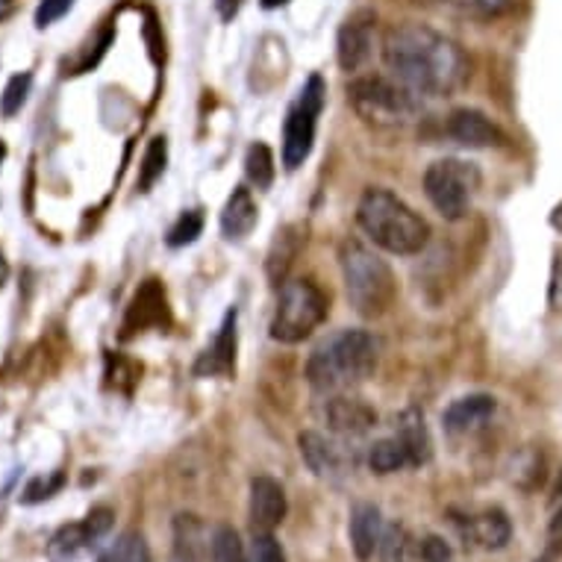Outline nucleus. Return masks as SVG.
<instances>
[{"label":"nucleus","mask_w":562,"mask_h":562,"mask_svg":"<svg viewBox=\"0 0 562 562\" xmlns=\"http://www.w3.org/2000/svg\"><path fill=\"white\" fill-rule=\"evenodd\" d=\"M389 75L413 94L448 98L469 83L471 63L453 38L425 24H395L380 45Z\"/></svg>","instance_id":"1"},{"label":"nucleus","mask_w":562,"mask_h":562,"mask_svg":"<svg viewBox=\"0 0 562 562\" xmlns=\"http://www.w3.org/2000/svg\"><path fill=\"white\" fill-rule=\"evenodd\" d=\"M378 369V345L366 330H339L322 341L306 362V380L322 395L360 386Z\"/></svg>","instance_id":"2"},{"label":"nucleus","mask_w":562,"mask_h":562,"mask_svg":"<svg viewBox=\"0 0 562 562\" xmlns=\"http://www.w3.org/2000/svg\"><path fill=\"white\" fill-rule=\"evenodd\" d=\"M362 233L395 257H415L430 241V224L389 189H369L357 206Z\"/></svg>","instance_id":"3"},{"label":"nucleus","mask_w":562,"mask_h":562,"mask_svg":"<svg viewBox=\"0 0 562 562\" xmlns=\"http://www.w3.org/2000/svg\"><path fill=\"white\" fill-rule=\"evenodd\" d=\"M339 262L350 306L362 318H380V315H386L397 297V280L386 259H380L362 241H345L341 245Z\"/></svg>","instance_id":"4"},{"label":"nucleus","mask_w":562,"mask_h":562,"mask_svg":"<svg viewBox=\"0 0 562 562\" xmlns=\"http://www.w3.org/2000/svg\"><path fill=\"white\" fill-rule=\"evenodd\" d=\"M348 103L369 127L401 130L418 115V94L392 77H357L348 86Z\"/></svg>","instance_id":"5"},{"label":"nucleus","mask_w":562,"mask_h":562,"mask_svg":"<svg viewBox=\"0 0 562 562\" xmlns=\"http://www.w3.org/2000/svg\"><path fill=\"white\" fill-rule=\"evenodd\" d=\"M327 318V297L313 280H286L280 289L271 336L283 345L310 339Z\"/></svg>","instance_id":"6"},{"label":"nucleus","mask_w":562,"mask_h":562,"mask_svg":"<svg viewBox=\"0 0 562 562\" xmlns=\"http://www.w3.org/2000/svg\"><path fill=\"white\" fill-rule=\"evenodd\" d=\"M480 192V171L474 162L462 159H439L425 171V194L436 213L448 222H460L469 213Z\"/></svg>","instance_id":"7"},{"label":"nucleus","mask_w":562,"mask_h":562,"mask_svg":"<svg viewBox=\"0 0 562 562\" xmlns=\"http://www.w3.org/2000/svg\"><path fill=\"white\" fill-rule=\"evenodd\" d=\"M324 94H327L324 80L313 75L297 94V101L292 103V110H289L286 127H283V166L289 171L304 166L306 157L313 154L315 127H318V115H322Z\"/></svg>","instance_id":"8"},{"label":"nucleus","mask_w":562,"mask_h":562,"mask_svg":"<svg viewBox=\"0 0 562 562\" xmlns=\"http://www.w3.org/2000/svg\"><path fill=\"white\" fill-rule=\"evenodd\" d=\"M371 54H374V15L357 12L339 30L336 56H339L341 71H348V75L360 71L362 65L371 59Z\"/></svg>","instance_id":"9"},{"label":"nucleus","mask_w":562,"mask_h":562,"mask_svg":"<svg viewBox=\"0 0 562 562\" xmlns=\"http://www.w3.org/2000/svg\"><path fill=\"white\" fill-rule=\"evenodd\" d=\"M286 518V492L271 477L250 480V527L254 533H271Z\"/></svg>","instance_id":"10"},{"label":"nucleus","mask_w":562,"mask_h":562,"mask_svg":"<svg viewBox=\"0 0 562 562\" xmlns=\"http://www.w3.org/2000/svg\"><path fill=\"white\" fill-rule=\"evenodd\" d=\"M324 415H327V425H330L333 434L348 436V439L369 434L371 427L378 425V413L362 397L345 395V392L330 395V401L324 406Z\"/></svg>","instance_id":"11"},{"label":"nucleus","mask_w":562,"mask_h":562,"mask_svg":"<svg viewBox=\"0 0 562 562\" xmlns=\"http://www.w3.org/2000/svg\"><path fill=\"white\" fill-rule=\"evenodd\" d=\"M168 324V301L166 289L159 286V280H148L138 289L133 304H130L127 322H124V336L148 330V327H166Z\"/></svg>","instance_id":"12"},{"label":"nucleus","mask_w":562,"mask_h":562,"mask_svg":"<svg viewBox=\"0 0 562 562\" xmlns=\"http://www.w3.org/2000/svg\"><path fill=\"white\" fill-rule=\"evenodd\" d=\"M445 130H448V136L453 142H460L465 148H495V145L504 142V133L498 130V124H492L480 110L451 112Z\"/></svg>","instance_id":"13"},{"label":"nucleus","mask_w":562,"mask_h":562,"mask_svg":"<svg viewBox=\"0 0 562 562\" xmlns=\"http://www.w3.org/2000/svg\"><path fill=\"white\" fill-rule=\"evenodd\" d=\"M297 445H301V457L310 465V471H315L318 477H341L345 469H348V453L341 451V445L330 442L327 436L315 434V430H306V434L297 436Z\"/></svg>","instance_id":"14"},{"label":"nucleus","mask_w":562,"mask_h":562,"mask_svg":"<svg viewBox=\"0 0 562 562\" xmlns=\"http://www.w3.org/2000/svg\"><path fill=\"white\" fill-rule=\"evenodd\" d=\"M383 539V521H380V509L371 504H357L350 513V544L353 553L362 562H369L380 548Z\"/></svg>","instance_id":"15"},{"label":"nucleus","mask_w":562,"mask_h":562,"mask_svg":"<svg viewBox=\"0 0 562 562\" xmlns=\"http://www.w3.org/2000/svg\"><path fill=\"white\" fill-rule=\"evenodd\" d=\"M257 201L250 198V192L245 186H236L233 194L224 203V213H222V233L224 239H245L254 227H257Z\"/></svg>","instance_id":"16"},{"label":"nucleus","mask_w":562,"mask_h":562,"mask_svg":"<svg viewBox=\"0 0 562 562\" xmlns=\"http://www.w3.org/2000/svg\"><path fill=\"white\" fill-rule=\"evenodd\" d=\"M495 413V397L492 395H465L460 401H453L445 409V427L451 434H469L483 422H488Z\"/></svg>","instance_id":"17"},{"label":"nucleus","mask_w":562,"mask_h":562,"mask_svg":"<svg viewBox=\"0 0 562 562\" xmlns=\"http://www.w3.org/2000/svg\"><path fill=\"white\" fill-rule=\"evenodd\" d=\"M395 562H448L451 548L436 533H401L392 548Z\"/></svg>","instance_id":"18"},{"label":"nucleus","mask_w":562,"mask_h":562,"mask_svg":"<svg viewBox=\"0 0 562 562\" xmlns=\"http://www.w3.org/2000/svg\"><path fill=\"white\" fill-rule=\"evenodd\" d=\"M465 536L480 548H486V551H498L509 542L513 527H509V518L501 509H486V513L465 518Z\"/></svg>","instance_id":"19"},{"label":"nucleus","mask_w":562,"mask_h":562,"mask_svg":"<svg viewBox=\"0 0 562 562\" xmlns=\"http://www.w3.org/2000/svg\"><path fill=\"white\" fill-rule=\"evenodd\" d=\"M236 360V310L227 313L222 330L215 336V345L198 362V374H231Z\"/></svg>","instance_id":"20"},{"label":"nucleus","mask_w":562,"mask_h":562,"mask_svg":"<svg viewBox=\"0 0 562 562\" xmlns=\"http://www.w3.org/2000/svg\"><path fill=\"white\" fill-rule=\"evenodd\" d=\"M301 245H304V236H301V231H297L295 224H289V227H283V231L277 233L266 262L268 280H271V283H277V286L286 283L289 268H292V262H295L297 254H301Z\"/></svg>","instance_id":"21"},{"label":"nucleus","mask_w":562,"mask_h":562,"mask_svg":"<svg viewBox=\"0 0 562 562\" xmlns=\"http://www.w3.org/2000/svg\"><path fill=\"white\" fill-rule=\"evenodd\" d=\"M94 539L89 533L86 521L80 525H65L54 533V539L47 542V560L50 562H71L77 557H83L89 548H94Z\"/></svg>","instance_id":"22"},{"label":"nucleus","mask_w":562,"mask_h":562,"mask_svg":"<svg viewBox=\"0 0 562 562\" xmlns=\"http://www.w3.org/2000/svg\"><path fill=\"white\" fill-rule=\"evenodd\" d=\"M397 439L404 442L406 453H409V462L413 465H422V462L430 460V436H427L425 415L415 413V409H406L401 415V425H397Z\"/></svg>","instance_id":"23"},{"label":"nucleus","mask_w":562,"mask_h":562,"mask_svg":"<svg viewBox=\"0 0 562 562\" xmlns=\"http://www.w3.org/2000/svg\"><path fill=\"white\" fill-rule=\"evenodd\" d=\"M369 465L374 474H392V471H401L404 465H413V462H409L404 442L397 436H392V439H380V442L371 445Z\"/></svg>","instance_id":"24"},{"label":"nucleus","mask_w":562,"mask_h":562,"mask_svg":"<svg viewBox=\"0 0 562 562\" xmlns=\"http://www.w3.org/2000/svg\"><path fill=\"white\" fill-rule=\"evenodd\" d=\"M98 562H150V551L145 539L138 533H121L106 551L98 557Z\"/></svg>","instance_id":"25"},{"label":"nucleus","mask_w":562,"mask_h":562,"mask_svg":"<svg viewBox=\"0 0 562 562\" xmlns=\"http://www.w3.org/2000/svg\"><path fill=\"white\" fill-rule=\"evenodd\" d=\"M245 171H248L250 183L257 189H268L274 183V154H271V148L262 145V142L250 145L248 157H245Z\"/></svg>","instance_id":"26"},{"label":"nucleus","mask_w":562,"mask_h":562,"mask_svg":"<svg viewBox=\"0 0 562 562\" xmlns=\"http://www.w3.org/2000/svg\"><path fill=\"white\" fill-rule=\"evenodd\" d=\"M166 159H168V145L166 138L157 136L150 138L148 150H145V159H142V171H138V189L148 192L150 186L157 183L162 171H166Z\"/></svg>","instance_id":"27"},{"label":"nucleus","mask_w":562,"mask_h":562,"mask_svg":"<svg viewBox=\"0 0 562 562\" xmlns=\"http://www.w3.org/2000/svg\"><path fill=\"white\" fill-rule=\"evenodd\" d=\"M439 3L469 19H498L509 10V0H439Z\"/></svg>","instance_id":"28"},{"label":"nucleus","mask_w":562,"mask_h":562,"mask_svg":"<svg viewBox=\"0 0 562 562\" xmlns=\"http://www.w3.org/2000/svg\"><path fill=\"white\" fill-rule=\"evenodd\" d=\"M30 86H33V75H27V71L10 77V83L3 89V94H0V112H3L7 119H12V115L21 112V106L27 103Z\"/></svg>","instance_id":"29"},{"label":"nucleus","mask_w":562,"mask_h":562,"mask_svg":"<svg viewBox=\"0 0 562 562\" xmlns=\"http://www.w3.org/2000/svg\"><path fill=\"white\" fill-rule=\"evenodd\" d=\"M203 231V215L201 210H189L175 222V227L168 231V245L171 248H183V245H192Z\"/></svg>","instance_id":"30"},{"label":"nucleus","mask_w":562,"mask_h":562,"mask_svg":"<svg viewBox=\"0 0 562 562\" xmlns=\"http://www.w3.org/2000/svg\"><path fill=\"white\" fill-rule=\"evenodd\" d=\"M213 562H245L239 536L233 527H218L213 536Z\"/></svg>","instance_id":"31"},{"label":"nucleus","mask_w":562,"mask_h":562,"mask_svg":"<svg viewBox=\"0 0 562 562\" xmlns=\"http://www.w3.org/2000/svg\"><path fill=\"white\" fill-rule=\"evenodd\" d=\"M245 562H286V560H283L280 544L274 542V536L257 533L254 536V544H250V551H248V557H245Z\"/></svg>","instance_id":"32"},{"label":"nucleus","mask_w":562,"mask_h":562,"mask_svg":"<svg viewBox=\"0 0 562 562\" xmlns=\"http://www.w3.org/2000/svg\"><path fill=\"white\" fill-rule=\"evenodd\" d=\"M65 477L56 471L50 477H36L30 480V486L24 488V504H38V501H47L50 495H56L59 488H63Z\"/></svg>","instance_id":"33"},{"label":"nucleus","mask_w":562,"mask_h":562,"mask_svg":"<svg viewBox=\"0 0 562 562\" xmlns=\"http://www.w3.org/2000/svg\"><path fill=\"white\" fill-rule=\"evenodd\" d=\"M77 0H42L36 10V27H50V24H56L59 19H65L68 12H71V7H75Z\"/></svg>","instance_id":"34"},{"label":"nucleus","mask_w":562,"mask_h":562,"mask_svg":"<svg viewBox=\"0 0 562 562\" xmlns=\"http://www.w3.org/2000/svg\"><path fill=\"white\" fill-rule=\"evenodd\" d=\"M112 521H115V513H112L110 507H98L86 516V527H89V533H92L94 542H101L103 536L110 533Z\"/></svg>","instance_id":"35"},{"label":"nucleus","mask_w":562,"mask_h":562,"mask_svg":"<svg viewBox=\"0 0 562 562\" xmlns=\"http://www.w3.org/2000/svg\"><path fill=\"white\" fill-rule=\"evenodd\" d=\"M551 304L553 310H562V259L553 268V283H551Z\"/></svg>","instance_id":"36"},{"label":"nucleus","mask_w":562,"mask_h":562,"mask_svg":"<svg viewBox=\"0 0 562 562\" xmlns=\"http://www.w3.org/2000/svg\"><path fill=\"white\" fill-rule=\"evenodd\" d=\"M241 0H218V12H222V19H233L236 12H239Z\"/></svg>","instance_id":"37"},{"label":"nucleus","mask_w":562,"mask_h":562,"mask_svg":"<svg viewBox=\"0 0 562 562\" xmlns=\"http://www.w3.org/2000/svg\"><path fill=\"white\" fill-rule=\"evenodd\" d=\"M12 10H15V0H0V21L7 19Z\"/></svg>","instance_id":"38"},{"label":"nucleus","mask_w":562,"mask_h":562,"mask_svg":"<svg viewBox=\"0 0 562 562\" xmlns=\"http://www.w3.org/2000/svg\"><path fill=\"white\" fill-rule=\"evenodd\" d=\"M7 277H10V266H7V259H3V250H0V286L7 283Z\"/></svg>","instance_id":"39"},{"label":"nucleus","mask_w":562,"mask_h":562,"mask_svg":"<svg viewBox=\"0 0 562 562\" xmlns=\"http://www.w3.org/2000/svg\"><path fill=\"white\" fill-rule=\"evenodd\" d=\"M551 224H553V227H557V231H562V203H560V206H557V210H553Z\"/></svg>","instance_id":"40"},{"label":"nucleus","mask_w":562,"mask_h":562,"mask_svg":"<svg viewBox=\"0 0 562 562\" xmlns=\"http://www.w3.org/2000/svg\"><path fill=\"white\" fill-rule=\"evenodd\" d=\"M289 0H262V7L266 10H280V7H286Z\"/></svg>","instance_id":"41"},{"label":"nucleus","mask_w":562,"mask_h":562,"mask_svg":"<svg viewBox=\"0 0 562 562\" xmlns=\"http://www.w3.org/2000/svg\"><path fill=\"white\" fill-rule=\"evenodd\" d=\"M3 157H7V145L0 142V162H3Z\"/></svg>","instance_id":"42"}]
</instances>
